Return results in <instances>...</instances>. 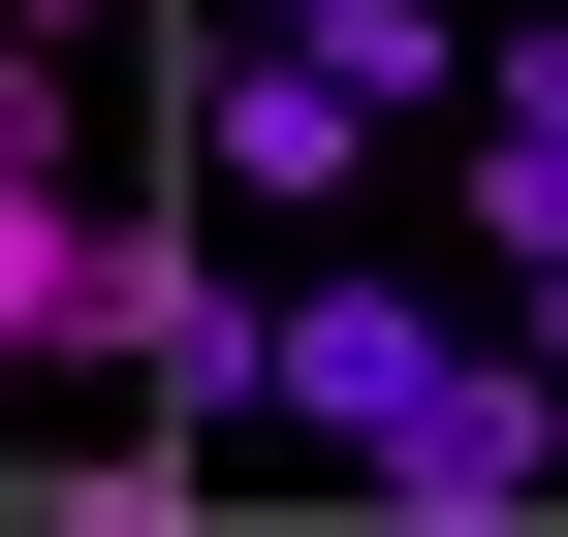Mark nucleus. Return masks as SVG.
Segmentation results:
<instances>
[{
	"label": "nucleus",
	"mask_w": 568,
	"mask_h": 537,
	"mask_svg": "<svg viewBox=\"0 0 568 537\" xmlns=\"http://www.w3.org/2000/svg\"><path fill=\"white\" fill-rule=\"evenodd\" d=\"M347 475H379L410 537H506V506L568 475V379H537V348H443V379H410L379 443H347Z\"/></svg>",
	"instance_id": "obj_1"
},
{
	"label": "nucleus",
	"mask_w": 568,
	"mask_h": 537,
	"mask_svg": "<svg viewBox=\"0 0 568 537\" xmlns=\"http://www.w3.org/2000/svg\"><path fill=\"white\" fill-rule=\"evenodd\" d=\"M63 348H95V379H159L190 443L253 412V285H222V253H159V222H95V253H63Z\"/></svg>",
	"instance_id": "obj_2"
},
{
	"label": "nucleus",
	"mask_w": 568,
	"mask_h": 537,
	"mask_svg": "<svg viewBox=\"0 0 568 537\" xmlns=\"http://www.w3.org/2000/svg\"><path fill=\"white\" fill-rule=\"evenodd\" d=\"M443 348H474L443 285H253V412H284V443H379Z\"/></svg>",
	"instance_id": "obj_3"
},
{
	"label": "nucleus",
	"mask_w": 568,
	"mask_h": 537,
	"mask_svg": "<svg viewBox=\"0 0 568 537\" xmlns=\"http://www.w3.org/2000/svg\"><path fill=\"white\" fill-rule=\"evenodd\" d=\"M190 159H222V190H253V222H316V190H379V95H347V63H316V32H253V63H222V95H190Z\"/></svg>",
	"instance_id": "obj_4"
},
{
	"label": "nucleus",
	"mask_w": 568,
	"mask_h": 537,
	"mask_svg": "<svg viewBox=\"0 0 568 537\" xmlns=\"http://www.w3.org/2000/svg\"><path fill=\"white\" fill-rule=\"evenodd\" d=\"M253 32H316L379 126H410V95H474V0H253Z\"/></svg>",
	"instance_id": "obj_5"
},
{
	"label": "nucleus",
	"mask_w": 568,
	"mask_h": 537,
	"mask_svg": "<svg viewBox=\"0 0 568 537\" xmlns=\"http://www.w3.org/2000/svg\"><path fill=\"white\" fill-rule=\"evenodd\" d=\"M0 506H32V537H159V506H190V412H159V443H0Z\"/></svg>",
	"instance_id": "obj_6"
},
{
	"label": "nucleus",
	"mask_w": 568,
	"mask_h": 537,
	"mask_svg": "<svg viewBox=\"0 0 568 537\" xmlns=\"http://www.w3.org/2000/svg\"><path fill=\"white\" fill-rule=\"evenodd\" d=\"M63 253H95V222H63V159H0V379L63 348Z\"/></svg>",
	"instance_id": "obj_7"
},
{
	"label": "nucleus",
	"mask_w": 568,
	"mask_h": 537,
	"mask_svg": "<svg viewBox=\"0 0 568 537\" xmlns=\"http://www.w3.org/2000/svg\"><path fill=\"white\" fill-rule=\"evenodd\" d=\"M474 253H568V159L537 126H474Z\"/></svg>",
	"instance_id": "obj_8"
},
{
	"label": "nucleus",
	"mask_w": 568,
	"mask_h": 537,
	"mask_svg": "<svg viewBox=\"0 0 568 537\" xmlns=\"http://www.w3.org/2000/svg\"><path fill=\"white\" fill-rule=\"evenodd\" d=\"M474 126H537V159H568V32H474Z\"/></svg>",
	"instance_id": "obj_9"
},
{
	"label": "nucleus",
	"mask_w": 568,
	"mask_h": 537,
	"mask_svg": "<svg viewBox=\"0 0 568 537\" xmlns=\"http://www.w3.org/2000/svg\"><path fill=\"white\" fill-rule=\"evenodd\" d=\"M0 159H63V32H0Z\"/></svg>",
	"instance_id": "obj_10"
},
{
	"label": "nucleus",
	"mask_w": 568,
	"mask_h": 537,
	"mask_svg": "<svg viewBox=\"0 0 568 537\" xmlns=\"http://www.w3.org/2000/svg\"><path fill=\"white\" fill-rule=\"evenodd\" d=\"M506 348H537V379H568V253H506Z\"/></svg>",
	"instance_id": "obj_11"
},
{
	"label": "nucleus",
	"mask_w": 568,
	"mask_h": 537,
	"mask_svg": "<svg viewBox=\"0 0 568 537\" xmlns=\"http://www.w3.org/2000/svg\"><path fill=\"white\" fill-rule=\"evenodd\" d=\"M0 32H63V63H95V0H0Z\"/></svg>",
	"instance_id": "obj_12"
}]
</instances>
